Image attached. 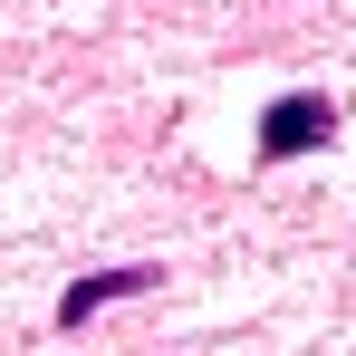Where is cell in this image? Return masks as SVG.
<instances>
[{
    "instance_id": "cell-1",
    "label": "cell",
    "mask_w": 356,
    "mask_h": 356,
    "mask_svg": "<svg viewBox=\"0 0 356 356\" xmlns=\"http://www.w3.org/2000/svg\"><path fill=\"white\" fill-rule=\"evenodd\" d=\"M327 97H280V106H270V125H260V154H270V164H280V154H308V145H327Z\"/></svg>"
},
{
    "instance_id": "cell-2",
    "label": "cell",
    "mask_w": 356,
    "mask_h": 356,
    "mask_svg": "<svg viewBox=\"0 0 356 356\" xmlns=\"http://www.w3.org/2000/svg\"><path fill=\"white\" fill-rule=\"evenodd\" d=\"M154 280H164L154 260H135V270H97V280H77V289L58 298V327H87L106 298H135V289H154Z\"/></svg>"
}]
</instances>
